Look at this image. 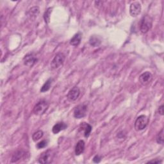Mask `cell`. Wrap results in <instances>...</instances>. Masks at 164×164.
<instances>
[{
    "instance_id": "7a4b0ae2",
    "label": "cell",
    "mask_w": 164,
    "mask_h": 164,
    "mask_svg": "<svg viewBox=\"0 0 164 164\" xmlns=\"http://www.w3.org/2000/svg\"><path fill=\"white\" fill-rule=\"evenodd\" d=\"M149 123V118L145 115L138 116L135 122V129L137 132L142 131L146 128Z\"/></svg>"
},
{
    "instance_id": "cb8c5ba5",
    "label": "cell",
    "mask_w": 164,
    "mask_h": 164,
    "mask_svg": "<svg viewBox=\"0 0 164 164\" xmlns=\"http://www.w3.org/2000/svg\"><path fill=\"white\" fill-rule=\"evenodd\" d=\"M158 113L161 116H163V105H161L160 106H159L158 108Z\"/></svg>"
},
{
    "instance_id": "6da1fadb",
    "label": "cell",
    "mask_w": 164,
    "mask_h": 164,
    "mask_svg": "<svg viewBox=\"0 0 164 164\" xmlns=\"http://www.w3.org/2000/svg\"><path fill=\"white\" fill-rule=\"evenodd\" d=\"M153 26V19L151 16L148 15H146L142 18L141 24H140V30L142 34H146L148 32Z\"/></svg>"
},
{
    "instance_id": "5bb4252c",
    "label": "cell",
    "mask_w": 164,
    "mask_h": 164,
    "mask_svg": "<svg viewBox=\"0 0 164 164\" xmlns=\"http://www.w3.org/2000/svg\"><path fill=\"white\" fill-rule=\"evenodd\" d=\"M67 125L64 122H58L52 128V132L54 134H58L62 130L65 129L67 128Z\"/></svg>"
},
{
    "instance_id": "9c48e42d",
    "label": "cell",
    "mask_w": 164,
    "mask_h": 164,
    "mask_svg": "<svg viewBox=\"0 0 164 164\" xmlns=\"http://www.w3.org/2000/svg\"><path fill=\"white\" fill-rule=\"evenodd\" d=\"M142 10L141 5L138 2H134L129 6V13L132 17H137L141 14Z\"/></svg>"
},
{
    "instance_id": "ffe728a7",
    "label": "cell",
    "mask_w": 164,
    "mask_h": 164,
    "mask_svg": "<svg viewBox=\"0 0 164 164\" xmlns=\"http://www.w3.org/2000/svg\"><path fill=\"white\" fill-rule=\"evenodd\" d=\"M52 12V9L51 8H48V9L46 10L44 14V19L45 22L47 24L50 23V15Z\"/></svg>"
},
{
    "instance_id": "4fadbf2b",
    "label": "cell",
    "mask_w": 164,
    "mask_h": 164,
    "mask_svg": "<svg viewBox=\"0 0 164 164\" xmlns=\"http://www.w3.org/2000/svg\"><path fill=\"white\" fill-rule=\"evenodd\" d=\"M80 129L84 131V136L86 138H88L90 136L92 132V126L90 125L88 123L86 122H83L80 125Z\"/></svg>"
},
{
    "instance_id": "7402d4cb",
    "label": "cell",
    "mask_w": 164,
    "mask_h": 164,
    "mask_svg": "<svg viewBox=\"0 0 164 164\" xmlns=\"http://www.w3.org/2000/svg\"><path fill=\"white\" fill-rule=\"evenodd\" d=\"M46 146H47V141H43L39 142L37 144V147L38 149H42V148H44V147H45Z\"/></svg>"
},
{
    "instance_id": "d4e9b609",
    "label": "cell",
    "mask_w": 164,
    "mask_h": 164,
    "mask_svg": "<svg viewBox=\"0 0 164 164\" xmlns=\"http://www.w3.org/2000/svg\"><path fill=\"white\" fill-rule=\"evenodd\" d=\"M147 163H162V160H158V159H157V160H153L149 161Z\"/></svg>"
},
{
    "instance_id": "d6986e66",
    "label": "cell",
    "mask_w": 164,
    "mask_h": 164,
    "mask_svg": "<svg viewBox=\"0 0 164 164\" xmlns=\"http://www.w3.org/2000/svg\"><path fill=\"white\" fill-rule=\"evenodd\" d=\"M44 135V133L42 130H38L37 132H35L32 135V138L34 141H37L42 138Z\"/></svg>"
},
{
    "instance_id": "603a6c76",
    "label": "cell",
    "mask_w": 164,
    "mask_h": 164,
    "mask_svg": "<svg viewBox=\"0 0 164 164\" xmlns=\"http://www.w3.org/2000/svg\"><path fill=\"white\" fill-rule=\"evenodd\" d=\"M101 161V157L99 155H96L93 158V162L95 163H99Z\"/></svg>"
},
{
    "instance_id": "52a82bcc",
    "label": "cell",
    "mask_w": 164,
    "mask_h": 164,
    "mask_svg": "<svg viewBox=\"0 0 164 164\" xmlns=\"http://www.w3.org/2000/svg\"><path fill=\"white\" fill-rule=\"evenodd\" d=\"M152 80H153V75L149 71H146L142 73V75L139 76L138 78L140 84L144 86L148 85L152 81Z\"/></svg>"
},
{
    "instance_id": "5b68a950",
    "label": "cell",
    "mask_w": 164,
    "mask_h": 164,
    "mask_svg": "<svg viewBox=\"0 0 164 164\" xmlns=\"http://www.w3.org/2000/svg\"><path fill=\"white\" fill-rule=\"evenodd\" d=\"M54 154L51 150H48L40 154L39 158V162L43 164L50 163L53 158Z\"/></svg>"
},
{
    "instance_id": "ac0fdd59",
    "label": "cell",
    "mask_w": 164,
    "mask_h": 164,
    "mask_svg": "<svg viewBox=\"0 0 164 164\" xmlns=\"http://www.w3.org/2000/svg\"><path fill=\"white\" fill-rule=\"evenodd\" d=\"M52 80H53L51 78H50L45 82V84L43 85V87H41V88H40L41 92H45L48 91L49 90H50L51 85V84H52Z\"/></svg>"
},
{
    "instance_id": "e0dca14e",
    "label": "cell",
    "mask_w": 164,
    "mask_h": 164,
    "mask_svg": "<svg viewBox=\"0 0 164 164\" xmlns=\"http://www.w3.org/2000/svg\"><path fill=\"white\" fill-rule=\"evenodd\" d=\"M89 43L93 47H98V46H100V44L101 43V41L99 37L94 35V36H92L91 37V39H90Z\"/></svg>"
},
{
    "instance_id": "3957f363",
    "label": "cell",
    "mask_w": 164,
    "mask_h": 164,
    "mask_svg": "<svg viewBox=\"0 0 164 164\" xmlns=\"http://www.w3.org/2000/svg\"><path fill=\"white\" fill-rule=\"evenodd\" d=\"M49 108V103L44 100L39 101L34 106V113L37 116H42L44 114Z\"/></svg>"
},
{
    "instance_id": "277c9868",
    "label": "cell",
    "mask_w": 164,
    "mask_h": 164,
    "mask_svg": "<svg viewBox=\"0 0 164 164\" xmlns=\"http://www.w3.org/2000/svg\"><path fill=\"white\" fill-rule=\"evenodd\" d=\"M65 60V56L62 53H57L51 63V68L53 69H58L64 64Z\"/></svg>"
},
{
    "instance_id": "ba28073f",
    "label": "cell",
    "mask_w": 164,
    "mask_h": 164,
    "mask_svg": "<svg viewBox=\"0 0 164 164\" xmlns=\"http://www.w3.org/2000/svg\"><path fill=\"white\" fill-rule=\"evenodd\" d=\"M80 95V90L78 87H72L69 91L67 97L69 101H75L78 100Z\"/></svg>"
},
{
    "instance_id": "9a60e30c",
    "label": "cell",
    "mask_w": 164,
    "mask_h": 164,
    "mask_svg": "<svg viewBox=\"0 0 164 164\" xmlns=\"http://www.w3.org/2000/svg\"><path fill=\"white\" fill-rule=\"evenodd\" d=\"M81 40V34L80 32L77 33L70 40V44L73 46H78Z\"/></svg>"
},
{
    "instance_id": "7c38bea8",
    "label": "cell",
    "mask_w": 164,
    "mask_h": 164,
    "mask_svg": "<svg viewBox=\"0 0 164 164\" xmlns=\"http://www.w3.org/2000/svg\"><path fill=\"white\" fill-rule=\"evenodd\" d=\"M85 147V142L83 140L79 141L75 147V154L77 156H79L81 154L84 152Z\"/></svg>"
},
{
    "instance_id": "8992f818",
    "label": "cell",
    "mask_w": 164,
    "mask_h": 164,
    "mask_svg": "<svg viewBox=\"0 0 164 164\" xmlns=\"http://www.w3.org/2000/svg\"><path fill=\"white\" fill-rule=\"evenodd\" d=\"M87 112V105L81 104L77 106L74 110V117L76 119H81L84 117Z\"/></svg>"
},
{
    "instance_id": "30bf717a",
    "label": "cell",
    "mask_w": 164,
    "mask_h": 164,
    "mask_svg": "<svg viewBox=\"0 0 164 164\" xmlns=\"http://www.w3.org/2000/svg\"><path fill=\"white\" fill-rule=\"evenodd\" d=\"M27 157H29V153H27L26 151L23 150H19L13 154L12 158V162H18L21 159L27 158Z\"/></svg>"
},
{
    "instance_id": "2e32d148",
    "label": "cell",
    "mask_w": 164,
    "mask_h": 164,
    "mask_svg": "<svg viewBox=\"0 0 164 164\" xmlns=\"http://www.w3.org/2000/svg\"><path fill=\"white\" fill-rule=\"evenodd\" d=\"M39 14V9L37 6L32 7L29 10L28 12V15L31 19H35L37 17V15Z\"/></svg>"
},
{
    "instance_id": "44dd1931",
    "label": "cell",
    "mask_w": 164,
    "mask_h": 164,
    "mask_svg": "<svg viewBox=\"0 0 164 164\" xmlns=\"http://www.w3.org/2000/svg\"><path fill=\"white\" fill-rule=\"evenodd\" d=\"M156 141L158 144H163V129L162 128L160 132L157 134V137H156Z\"/></svg>"
},
{
    "instance_id": "8fae6325",
    "label": "cell",
    "mask_w": 164,
    "mask_h": 164,
    "mask_svg": "<svg viewBox=\"0 0 164 164\" xmlns=\"http://www.w3.org/2000/svg\"><path fill=\"white\" fill-rule=\"evenodd\" d=\"M37 61V59L33 53H30L27 55L23 59L24 64L28 67H32Z\"/></svg>"
}]
</instances>
